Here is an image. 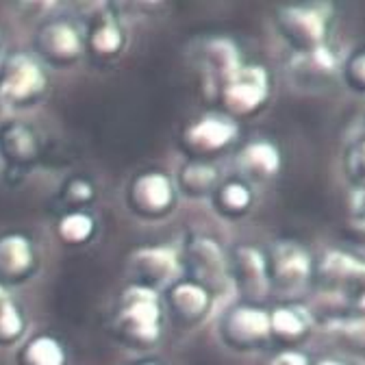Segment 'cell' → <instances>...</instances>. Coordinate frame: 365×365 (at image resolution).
I'll return each instance as SVG.
<instances>
[{
  "instance_id": "6da1fadb",
  "label": "cell",
  "mask_w": 365,
  "mask_h": 365,
  "mask_svg": "<svg viewBox=\"0 0 365 365\" xmlns=\"http://www.w3.org/2000/svg\"><path fill=\"white\" fill-rule=\"evenodd\" d=\"M333 7L327 3H298L277 9V26L294 53L327 46L333 26Z\"/></svg>"
},
{
  "instance_id": "7a4b0ae2",
  "label": "cell",
  "mask_w": 365,
  "mask_h": 365,
  "mask_svg": "<svg viewBox=\"0 0 365 365\" xmlns=\"http://www.w3.org/2000/svg\"><path fill=\"white\" fill-rule=\"evenodd\" d=\"M267 257L269 287H277L287 294L304 289L315 274V261L309 248L296 240H281L272 246Z\"/></svg>"
},
{
  "instance_id": "3957f363",
  "label": "cell",
  "mask_w": 365,
  "mask_h": 365,
  "mask_svg": "<svg viewBox=\"0 0 365 365\" xmlns=\"http://www.w3.org/2000/svg\"><path fill=\"white\" fill-rule=\"evenodd\" d=\"M315 279L324 292L352 300L365 289V259L341 248L327 250L315 261Z\"/></svg>"
},
{
  "instance_id": "277c9868",
  "label": "cell",
  "mask_w": 365,
  "mask_h": 365,
  "mask_svg": "<svg viewBox=\"0 0 365 365\" xmlns=\"http://www.w3.org/2000/svg\"><path fill=\"white\" fill-rule=\"evenodd\" d=\"M120 322L124 331L137 339L150 344L161 333V304L155 289L144 285H133L122 296Z\"/></svg>"
},
{
  "instance_id": "5b68a950",
  "label": "cell",
  "mask_w": 365,
  "mask_h": 365,
  "mask_svg": "<svg viewBox=\"0 0 365 365\" xmlns=\"http://www.w3.org/2000/svg\"><path fill=\"white\" fill-rule=\"evenodd\" d=\"M339 55L327 43L313 51L294 53L287 61V76L298 89L317 91L329 87L335 78H339Z\"/></svg>"
},
{
  "instance_id": "8992f818",
  "label": "cell",
  "mask_w": 365,
  "mask_h": 365,
  "mask_svg": "<svg viewBox=\"0 0 365 365\" xmlns=\"http://www.w3.org/2000/svg\"><path fill=\"white\" fill-rule=\"evenodd\" d=\"M46 87L39 63L29 55H11L0 72V101L5 105H22L35 101Z\"/></svg>"
},
{
  "instance_id": "52a82bcc",
  "label": "cell",
  "mask_w": 365,
  "mask_h": 365,
  "mask_svg": "<svg viewBox=\"0 0 365 365\" xmlns=\"http://www.w3.org/2000/svg\"><path fill=\"white\" fill-rule=\"evenodd\" d=\"M269 74L263 66H242L240 72L222 87L226 107L237 115L259 111L269 101Z\"/></svg>"
},
{
  "instance_id": "ba28073f",
  "label": "cell",
  "mask_w": 365,
  "mask_h": 365,
  "mask_svg": "<svg viewBox=\"0 0 365 365\" xmlns=\"http://www.w3.org/2000/svg\"><path fill=\"white\" fill-rule=\"evenodd\" d=\"M224 335L228 344L240 350H252L263 346L272 337L269 311L255 304L235 307L224 322Z\"/></svg>"
},
{
  "instance_id": "9c48e42d",
  "label": "cell",
  "mask_w": 365,
  "mask_h": 365,
  "mask_svg": "<svg viewBox=\"0 0 365 365\" xmlns=\"http://www.w3.org/2000/svg\"><path fill=\"white\" fill-rule=\"evenodd\" d=\"M233 279L248 300H263L269 292L267 257L255 246H240L233 252Z\"/></svg>"
},
{
  "instance_id": "30bf717a",
  "label": "cell",
  "mask_w": 365,
  "mask_h": 365,
  "mask_svg": "<svg viewBox=\"0 0 365 365\" xmlns=\"http://www.w3.org/2000/svg\"><path fill=\"white\" fill-rule=\"evenodd\" d=\"M190 263L198 277L200 287L224 289L231 281V263L226 261L222 248L207 237H198L187 248Z\"/></svg>"
},
{
  "instance_id": "8fae6325",
  "label": "cell",
  "mask_w": 365,
  "mask_h": 365,
  "mask_svg": "<svg viewBox=\"0 0 365 365\" xmlns=\"http://www.w3.org/2000/svg\"><path fill=\"white\" fill-rule=\"evenodd\" d=\"M133 267L140 272L144 287L155 289L153 285H168L180 274V259L174 248L157 246L142 248L133 252Z\"/></svg>"
},
{
  "instance_id": "7c38bea8",
  "label": "cell",
  "mask_w": 365,
  "mask_h": 365,
  "mask_svg": "<svg viewBox=\"0 0 365 365\" xmlns=\"http://www.w3.org/2000/svg\"><path fill=\"white\" fill-rule=\"evenodd\" d=\"M315 327L313 313L302 304H281L269 311V333L287 346L304 341Z\"/></svg>"
},
{
  "instance_id": "4fadbf2b",
  "label": "cell",
  "mask_w": 365,
  "mask_h": 365,
  "mask_svg": "<svg viewBox=\"0 0 365 365\" xmlns=\"http://www.w3.org/2000/svg\"><path fill=\"white\" fill-rule=\"evenodd\" d=\"M37 43H39V51L46 57L57 59V61L74 59L76 55H81V48H83L81 33L68 20H55L46 24L39 31Z\"/></svg>"
},
{
  "instance_id": "5bb4252c",
  "label": "cell",
  "mask_w": 365,
  "mask_h": 365,
  "mask_svg": "<svg viewBox=\"0 0 365 365\" xmlns=\"http://www.w3.org/2000/svg\"><path fill=\"white\" fill-rule=\"evenodd\" d=\"M283 157L277 144L269 140H257L242 148L240 168L252 180H269L281 172Z\"/></svg>"
},
{
  "instance_id": "9a60e30c",
  "label": "cell",
  "mask_w": 365,
  "mask_h": 365,
  "mask_svg": "<svg viewBox=\"0 0 365 365\" xmlns=\"http://www.w3.org/2000/svg\"><path fill=\"white\" fill-rule=\"evenodd\" d=\"M133 200L142 211H148V213L165 211L174 200L172 180L159 172L142 174L133 182Z\"/></svg>"
},
{
  "instance_id": "2e32d148",
  "label": "cell",
  "mask_w": 365,
  "mask_h": 365,
  "mask_svg": "<svg viewBox=\"0 0 365 365\" xmlns=\"http://www.w3.org/2000/svg\"><path fill=\"white\" fill-rule=\"evenodd\" d=\"M237 137V126L233 120L222 118V115H209L198 120L190 126L187 140L196 148L202 150H220L226 148Z\"/></svg>"
},
{
  "instance_id": "e0dca14e",
  "label": "cell",
  "mask_w": 365,
  "mask_h": 365,
  "mask_svg": "<svg viewBox=\"0 0 365 365\" xmlns=\"http://www.w3.org/2000/svg\"><path fill=\"white\" fill-rule=\"evenodd\" d=\"M202 59L209 66V76L215 78L217 83H222V87L242 68L237 46L226 37L209 39L202 48Z\"/></svg>"
},
{
  "instance_id": "ac0fdd59",
  "label": "cell",
  "mask_w": 365,
  "mask_h": 365,
  "mask_svg": "<svg viewBox=\"0 0 365 365\" xmlns=\"http://www.w3.org/2000/svg\"><path fill=\"white\" fill-rule=\"evenodd\" d=\"M35 250L26 235L11 233L0 237V274L7 279H20L33 267Z\"/></svg>"
},
{
  "instance_id": "d6986e66",
  "label": "cell",
  "mask_w": 365,
  "mask_h": 365,
  "mask_svg": "<svg viewBox=\"0 0 365 365\" xmlns=\"http://www.w3.org/2000/svg\"><path fill=\"white\" fill-rule=\"evenodd\" d=\"M331 329L354 350L365 354V289L348 300L344 315L333 317Z\"/></svg>"
},
{
  "instance_id": "ffe728a7",
  "label": "cell",
  "mask_w": 365,
  "mask_h": 365,
  "mask_svg": "<svg viewBox=\"0 0 365 365\" xmlns=\"http://www.w3.org/2000/svg\"><path fill=\"white\" fill-rule=\"evenodd\" d=\"M0 153H3V157L7 161L29 163V161L37 159L39 142L29 126L16 122V124H9L0 130Z\"/></svg>"
},
{
  "instance_id": "44dd1931",
  "label": "cell",
  "mask_w": 365,
  "mask_h": 365,
  "mask_svg": "<svg viewBox=\"0 0 365 365\" xmlns=\"http://www.w3.org/2000/svg\"><path fill=\"white\" fill-rule=\"evenodd\" d=\"M341 170L352 190H365V120L348 135L341 153Z\"/></svg>"
},
{
  "instance_id": "7402d4cb",
  "label": "cell",
  "mask_w": 365,
  "mask_h": 365,
  "mask_svg": "<svg viewBox=\"0 0 365 365\" xmlns=\"http://www.w3.org/2000/svg\"><path fill=\"white\" fill-rule=\"evenodd\" d=\"M170 300L182 317H190V319L202 317L211 307L209 292L205 287H200L198 283H192V281L176 283L170 292Z\"/></svg>"
},
{
  "instance_id": "603a6c76",
  "label": "cell",
  "mask_w": 365,
  "mask_h": 365,
  "mask_svg": "<svg viewBox=\"0 0 365 365\" xmlns=\"http://www.w3.org/2000/svg\"><path fill=\"white\" fill-rule=\"evenodd\" d=\"M24 361H26V365H63L66 350L55 337L41 335V337H35L26 346Z\"/></svg>"
},
{
  "instance_id": "cb8c5ba5",
  "label": "cell",
  "mask_w": 365,
  "mask_h": 365,
  "mask_svg": "<svg viewBox=\"0 0 365 365\" xmlns=\"http://www.w3.org/2000/svg\"><path fill=\"white\" fill-rule=\"evenodd\" d=\"M180 187L185 190L190 196H200L207 194L217 180V172L213 165L209 163H187L185 168L180 170Z\"/></svg>"
},
{
  "instance_id": "d4e9b609",
  "label": "cell",
  "mask_w": 365,
  "mask_h": 365,
  "mask_svg": "<svg viewBox=\"0 0 365 365\" xmlns=\"http://www.w3.org/2000/svg\"><path fill=\"white\" fill-rule=\"evenodd\" d=\"M339 78L348 91H352L356 96H365V46L341 59Z\"/></svg>"
},
{
  "instance_id": "484cf974",
  "label": "cell",
  "mask_w": 365,
  "mask_h": 365,
  "mask_svg": "<svg viewBox=\"0 0 365 365\" xmlns=\"http://www.w3.org/2000/svg\"><path fill=\"white\" fill-rule=\"evenodd\" d=\"M252 200H255L252 190L246 185V182H242V180L226 182V185L217 192V202H220V207L226 213L242 215V213H246L252 207Z\"/></svg>"
},
{
  "instance_id": "4316f807",
  "label": "cell",
  "mask_w": 365,
  "mask_h": 365,
  "mask_svg": "<svg viewBox=\"0 0 365 365\" xmlns=\"http://www.w3.org/2000/svg\"><path fill=\"white\" fill-rule=\"evenodd\" d=\"M59 235L70 244H83L94 235V217L83 211L68 213L59 222Z\"/></svg>"
},
{
  "instance_id": "83f0119b",
  "label": "cell",
  "mask_w": 365,
  "mask_h": 365,
  "mask_svg": "<svg viewBox=\"0 0 365 365\" xmlns=\"http://www.w3.org/2000/svg\"><path fill=\"white\" fill-rule=\"evenodd\" d=\"M124 43V33L118 22L105 20L91 33V46L103 55H115Z\"/></svg>"
},
{
  "instance_id": "f1b7e54d",
  "label": "cell",
  "mask_w": 365,
  "mask_h": 365,
  "mask_svg": "<svg viewBox=\"0 0 365 365\" xmlns=\"http://www.w3.org/2000/svg\"><path fill=\"white\" fill-rule=\"evenodd\" d=\"M24 331V317L20 313V309L11 302L5 300L0 304V341H16Z\"/></svg>"
},
{
  "instance_id": "f546056e",
  "label": "cell",
  "mask_w": 365,
  "mask_h": 365,
  "mask_svg": "<svg viewBox=\"0 0 365 365\" xmlns=\"http://www.w3.org/2000/svg\"><path fill=\"white\" fill-rule=\"evenodd\" d=\"M350 220L356 231L365 235V190H354L350 200Z\"/></svg>"
},
{
  "instance_id": "4dcf8cb0",
  "label": "cell",
  "mask_w": 365,
  "mask_h": 365,
  "mask_svg": "<svg viewBox=\"0 0 365 365\" xmlns=\"http://www.w3.org/2000/svg\"><path fill=\"white\" fill-rule=\"evenodd\" d=\"M94 196V190H91L89 180L85 178H72L66 187V198L72 200V202H85Z\"/></svg>"
},
{
  "instance_id": "1f68e13d",
  "label": "cell",
  "mask_w": 365,
  "mask_h": 365,
  "mask_svg": "<svg viewBox=\"0 0 365 365\" xmlns=\"http://www.w3.org/2000/svg\"><path fill=\"white\" fill-rule=\"evenodd\" d=\"M269 365H311V359L296 348H287V350H281L279 354H274Z\"/></svg>"
},
{
  "instance_id": "d6a6232c",
  "label": "cell",
  "mask_w": 365,
  "mask_h": 365,
  "mask_svg": "<svg viewBox=\"0 0 365 365\" xmlns=\"http://www.w3.org/2000/svg\"><path fill=\"white\" fill-rule=\"evenodd\" d=\"M315 365H352V363H348V361H344V359H337V356H327V359H322V361H317Z\"/></svg>"
},
{
  "instance_id": "836d02e7",
  "label": "cell",
  "mask_w": 365,
  "mask_h": 365,
  "mask_svg": "<svg viewBox=\"0 0 365 365\" xmlns=\"http://www.w3.org/2000/svg\"><path fill=\"white\" fill-rule=\"evenodd\" d=\"M5 300H9V296H7V292H5V287L0 285V304H3Z\"/></svg>"
},
{
  "instance_id": "e575fe53",
  "label": "cell",
  "mask_w": 365,
  "mask_h": 365,
  "mask_svg": "<svg viewBox=\"0 0 365 365\" xmlns=\"http://www.w3.org/2000/svg\"><path fill=\"white\" fill-rule=\"evenodd\" d=\"M142 365H159V363H153V361H148V363H142Z\"/></svg>"
}]
</instances>
